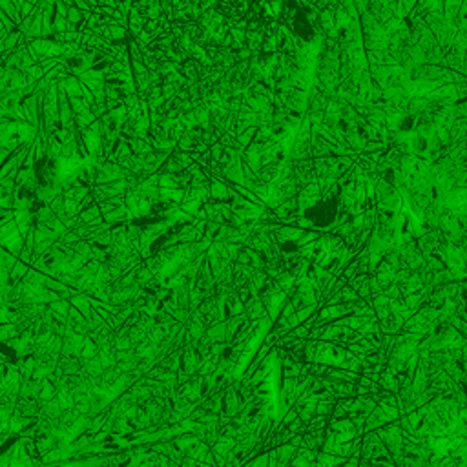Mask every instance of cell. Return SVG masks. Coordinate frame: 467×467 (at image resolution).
Segmentation results:
<instances>
[{"label":"cell","mask_w":467,"mask_h":467,"mask_svg":"<svg viewBox=\"0 0 467 467\" xmlns=\"http://www.w3.org/2000/svg\"><path fill=\"white\" fill-rule=\"evenodd\" d=\"M414 122H416L414 115H404L400 119V122H398V130L400 132H411L414 128Z\"/></svg>","instance_id":"1"}]
</instances>
